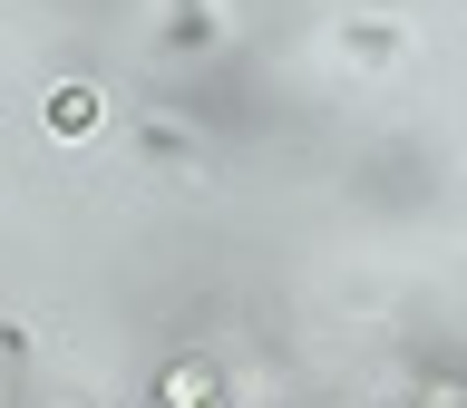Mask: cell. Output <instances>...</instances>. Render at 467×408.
Segmentation results:
<instances>
[{
  "instance_id": "6da1fadb",
  "label": "cell",
  "mask_w": 467,
  "mask_h": 408,
  "mask_svg": "<svg viewBox=\"0 0 467 408\" xmlns=\"http://www.w3.org/2000/svg\"><path fill=\"white\" fill-rule=\"evenodd\" d=\"M49 127H58V137H88V127H98V97H88V87H58V97H49Z\"/></svg>"
}]
</instances>
